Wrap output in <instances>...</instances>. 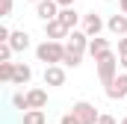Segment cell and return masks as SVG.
<instances>
[{"label":"cell","mask_w":127,"mask_h":124,"mask_svg":"<svg viewBox=\"0 0 127 124\" xmlns=\"http://www.w3.org/2000/svg\"><path fill=\"white\" fill-rule=\"evenodd\" d=\"M35 56H38V62H44V68L47 65H59L65 59V44L62 41H41L35 47Z\"/></svg>","instance_id":"obj_1"},{"label":"cell","mask_w":127,"mask_h":124,"mask_svg":"<svg viewBox=\"0 0 127 124\" xmlns=\"http://www.w3.org/2000/svg\"><path fill=\"white\" fill-rule=\"evenodd\" d=\"M115 77H118V56L109 50V53H103V56L97 59V80H100L103 86H109Z\"/></svg>","instance_id":"obj_2"},{"label":"cell","mask_w":127,"mask_h":124,"mask_svg":"<svg viewBox=\"0 0 127 124\" xmlns=\"http://www.w3.org/2000/svg\"><path fill=\"white\" fill-rule=\"evenodd\" d=\"M71 115L77 118V124H97V121H100L97 106H95V103H89V100H77V103L71 106Z\"/></svg>","instance_id":"obj_3"},{"label":"cell","mask_w":127,"mask_h":124,"mask_svg":"<svg viewBox=\"0 0 127 124\" xmlns=\"http://www.w3.org/2000/svg\"><path fill=\"white\" fill-rule=\"evenodd\" d=\"M103 27H106V21H103L97 12H86V15H83V24H80V30L86 32L89 38H97Z\"/></svg>","instance_id":"obj_4"},{"label":"cell","mask_w":127,"mask_h":124,"mask_svg":"<svg viewBox=\"0 0 127 124\" xmlns=\"http://www.w3.org/2000/svg\"><path fill=\"white\" fill-rule=\"evenodd\" d=\"M106 97H109V100H124L127 97V74H118V77L106 86Z\"/></svg>","instance_id":"obj_5"},{"label":"cell","mask_w":127,"mask_h":124,"mask_svg":"<svg viewBox=\"0 0 127 124\" xmlns=\"http://www.w3.org/2000/svg\"><path fill=\"white\" fill-rule=\"evenodd\" d=\"M89 35L83 30H71V35H68V41H65V47H71V50H80V53H89Z\"/></svg>","instance_id":"obj_6"},{"label":"cell","mask_w":127,"mask_h":124,"mask_svg":"<svg viewBox=\"0 0 127 124\" xmlns=\"http://www.w3.org/2000/svg\"><path fill=\"white\" fill-rule=\"evenodd\" d=\"M56 21H59L65 30L71 32V30H77V24H83V15L71 6V9H59V18H56Z\"/></svg>","instance_id":"obj_7"},{"label":"cell","mask_w":127,"mask_h":124,"mask_svg":"<svg viewBox=\"0 0 127 124\" xmlns=\"http://www.w3.org/2000/svg\"><path fill=\"white\" fill-rule=\"evenodd\" d=\"M35 15L47 24V21H56L59 18V6H56V0H41L38 6H35Z\"/></svg>","instance_id":"obj_8"},{"label":"cell","mask_w":127,"mask_h":124,"mask_svg":"<svg viewBox=\"0 0 127 124\" xmlns=\"http://www.w3.org/2000/svg\"><path fill=\"white\" fill-rule=\"evenodd\" d=\"M44 86H65L62 65H47V68H44Z\"/></svg>","instance_id":"obj_9"},{"label":"cell","mask_w":127,"mask_h":124,"mask_svg":"<svg viewBox=\"0 0 127 124\" xmlns=\"http://www.w3.org/2000/svg\"><path fill=\"white\" fill-rule=\"evenodd\" d=\"M44 35H47V41H62V38H68L71 32L65 30L59 21H47V24H44Z\"/></svg>","instance_id":"obj_10"},{"label":"cell","mask_w":127,"mask_h":124,"mask_svg":"<svg viewBox=\"0 0 127 124\" xmlns=\"http://www.w3.org/2000/svg\"><path fill=\"white\" fill-rule=\"evenodd\" d=\"M106 30L112 32V35H127V15H109V21H106Z\"/></svg>","instance_id":"obj_11"},{"label":"cell","mask_w":127,"mask_h":124,"mask_svg":"<svg viewBox=\"0 0 127 124\" xmlns=\"http://www.w3.org/2000/svg\"><path fill=\"white\" fill-rule=\"evenodd\" d=\"M103 53H109V41H106V38H100V35H97V38H92V41H89V56L97 62Z\"/></svg>","instance_id":"obj_12"},{"label":"cell","mask_w":127,"mask_h":124,"mask_svg":"<svg viewBox=\"0 0 127 124\" xmlns=\"http://www.w3.org/2000/svg\"><path fill=\"white\" fill-rule=\"evenodd\" d=\"M27 100H30V109H44L47 106V92L44 89H30Z\"/></svg>","instance_id":"obj_13"},{"label":"cell","mask_w":127,"mask_h":124,"mask_svg":"<svg viewBox=\"0 0 127 124\" xmlns=\"http://www.w3.org/2000/svg\"><path fill=\"white\" fill-rule=\"evenodd\" d=\"M30 80H32V68L24 65V62H15V80H12V83H15V86H27Z\"/></svg>","instance_id":"obj_14"},{"label":"cell","mask_w":127,"mask_h":124,"mask_svg":"<svg viewBox=\"0 0 127 124\" xmlns=\"http://www.w3.org/2000/svg\"><path fill=\"white\" fill-rule=\"evenodd\" d=\"M9 44H12L15 53H18V50H27V47H30V35H27L24 30H15V32H12V38H9Z\"/></svg>","instance_id":"obj_15"},{"label":"cell","mask_w":127,"mask_h":124,"mask_svg":"<svg viewBox=\"0 0 127 124\" xmlns=\"http://www.w3.org/2000/svg\"><path fill=\"white\" fill-rule=\"evenodd\" d=\"M21 124H47V115H44V109H30V112H24Z\"/></svg>","instance_id":"obj_16"},{"label":"cell","mask_w":127,"mask_h":124,"mask_svg":"<svg viewBox=\"0 0 127 124\" xmlns=\"http://www.w3.org/2000/svg\"><path fill=\"white\" fill-rule=\"evenodd\" d=\"M80 62H83V53H80V50L65 47V59H62V65H68V68H80Z\"/></svg>","instance_id":"obj_17"},{"label":"cell","mask_w":127,"mask_h":124,"mask_svg":"<svg viewBox=\"0 0 127 124\" xmlns=\"http://www.w3.org/2000/svg\"><path fill=\"white\" fill-rule=\"evenodd\" d=\"M0 80L3 83H12L15 80V62H0Z\"/></svg>","instance_id":"obj_18"},{"label":"cell","mask_w":127,"mask_h":124,"mask_svg":"<svg viewBox=\"0 0 127 124\" xmlns=\"http://www.w3.org/2000/svg\"><path fill=\"white\" fill-rule=\"evenodd\" d=\"M12 106H15V109H21V112H30V100H27V94L15 92V94H12Z\"/></svg>","instance_id":"obj_19"},{"label":"cell","mask_w":127,"mask_h":124,"mask_svg":"<svg viewBox=\"0 0 127 124\" xmlns=\"http://www.w3.org/2000/svg\"><path fill=\"white\" fill-rule=\"evenodd\" d=\"M12 53H15V50H12V44H9V41H6V44H0V62H9V59H12Z\"/></svg>","instance_id":"obj_20"},{"label":"cell","mask_w":127,"mask_h":124,"mask_svg":"<svg viewBox=\"0 0 127 124\" xmlns=\"http://www.w3.org/2000/svg\"><path fill=\"white\" fill-rule=\"evenodd\" d=\"M118 56H127V35L118 38Z\"/></svg>","instance_id":"obj_21"},{"label":"cell","mask_w":127,"mask_h":124,"mask_svg":"<svg viewBox=\"0 0 127 124\" xmlns=\"http://www.w3.org/2000/svg\"><path fill=\"white\" fill-rule=\"evenodd\" d=\"M59 124H77V118H74V115H71V112H65L62 118H59Z\"/></svg>","instance_id":"obj_22"},{"label":"cell","mask_w":127,"mask_h":124,"mask_svg":"<svg viewBox=\"0 0 127 124\" xmlns=\"http://www.w3.org/2000/svg\"><path fill=\"white\" fill-rule=\"evenodd\" d=\"M12 15V0H3V18Z\"/></svg>","instance_id":"obj_23"},{"label":"cell","mask_w":127,"mask_h":124,"mask_svg":"<svg viewBox=\"0 0 127 124\" xmlns=\"http://www.w3.org/2000/svg\"><path fill=\"white\" fill-rule=\"evenodd\" d=\"M97 124H118V121H115L112 115H103V112H100V121H97Z\"/></svg>","instance_id":"obj_24"},{"label":"cell","mask_w":127,"mask_h":124,"mask_svg":"<svg viewBox=\"0 0 127 124\" xmlns=\"http://www.w3.org/2000/svg\"><path fill=\"white\" fill-rule=\"evenodd\" d=\"M56 6H59V9H71V6H74V0H56Z\"/></svg>","instance_id":"obj_25"},{"label":"cell","mask_w":127,"mask_h":124,"mask_svg":"<svg viewBox=\"0 0 127 124\" xmlns=\"http://www.w3.org/2000/svg\"><path fill=\"white\" fill-rule=\"evenodd\" d=\"M118 9H121V15H127V0H118Z\"/></svg>","instance_id":"obj_26"},{"label":"cell","mask_w":127,"mask_h":124,"mask_svg":"<svg viewBox=\"0 0 127 124\" xmlns=\"http://www.w3.org/2000/svg\"><path fill=\"white\" fill-rule=\"evenodd\" d=\"M118 65L124 68V74H127V56H118Z\"/></svg>","instance_id":"obj_27"},{"label":"cell","mask_w":127,"mask_h":124,"mask_svg":"<svg viewBox=\"0 0 127 124\" xmlns=\"http://www.w3.org/2000/svg\"><path fill=\"white\" fill-rule=\"evenodd\" d=\"M118 124H127V115H124V118H121V121H118Z\"/></svg>","instance_id":"obj_28"},{"label":"cell","mask_w":127,"mask_h":124,"mask_svg":"<svg viewBox=\"0 0 127 124\" xmlns=\"http://www.w3.org/2000/svg\"><path fill=\"white\" fill-rule=\"evenodd\" d=\"M30 3H35V6H38V3H41V0H30Z\"/></svg>","instance_id":"obj_29"},{"label":"cell","mask_w":127,"mask_h":124,"mask_svg":"<svg viewBox=\"0 0 127 124\" xmlns=\"http://www.w3.org/2000/svg\"><path fill=\"white\" fill-rule=\"evenodd\" d=\"M103 3H109V0H103Z\"/></svg>","instance_id":"obj_30"}]
</instances>
